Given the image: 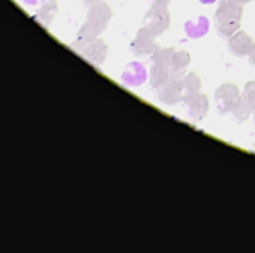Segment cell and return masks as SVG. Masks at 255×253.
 <instances>
[{
  "instance_id": "8",
  "label": "cell",
  "mask_w": 255,
  "mask_h": 253,
  "mask_svg": "<svg viewBox=\"0 0 255 253\" xmlns=\"http://www.w3.org/2000/svg\"><path fill=\"white\" fill-rule=\"evenodd\" d=\"M155 2L159 3V5H167V3L170 2V0H155Z\"/></svg>"
},
{
  "instance_id": "3",
  "label": "cell",
  "mask_w": 255,
  "mask_h": 253,
  "mask_svg": "<svg viewBox=\"0 0 255 253\" xmlns=\"http://www.w3.org/2000/svg\"><path fill=\"white\" fill-rule=\"evenodd\" d=\"M230 50L237 54V56H243L248 54L251 51L255 50V44L251 41V38L245 33V32H239L230 42Z\"/></svg>"
},
{
  "instance_id": "1",
  "label": "cell",
  "mask_w": 255,
  "mask_h": 253,
  "mask_svg": "<svg viewBox=\"0 0 255 253\" xmlns=\"http://www.w3.org/2000/svg\"><path fill=\"white\" fill-rule=\"evenodd\" d=\"M146 21H147V29L153 35H161L162 32H165L167 27L170 26V15L165 5L155 3L152 9L147 12Z\"/></svg>"
},
{
  "instance_id": "5",
  "label": "cell",
  "mask_w": 255,
  "mask_h": 253,
  "mask_svg": "<svg viewBox=\"0 0 255 253\" xmlns=\"http://www.w3.org/2000/svg\"><path fill=\"white\" fill-rule=\"evenodd\" d=\"M189 105H195V108L192 106L191 111H189V114H191L192 117H195V118H201V117L207 112V106H209L207 97H204V96H201V94H194V97L191 99Z\"/></svg>"
},
{
  "instance_id": "7",
  "label": "cell",
  "mask_w": 255,
  "mask_h": 253,
  "mask_svg": "<svg viewBox=\"0 0 255 253\" xmlns=\"http://www.w3.org/2000/svg\"><path fill=\"white\" fill-rule=\"evenodd\" d=\"M171 60H173V51L171 50H161L153 56L155 65L168 66V65H171Z\"/></svg>"
},
{
  "instance_id": "9",
  "label": "cell",
  "mask_w": 255,
  "mask_h": 253,
  "mask_svg": "<svg viewBox=\"0 0 255 253\" xmlns=\"http://www.w3.org/2000/svg\"><path fill=\"white\" fill-rule=\"evenodd\" d=\"M233 2H236V3H248V2H251V0H233Z\"/></svg>"
},
{
  "instance_id": "6",
  "label": "cell",
  "mask_w": 255,
  "mask_h": 253,
  "mask_svg": "<svg viewBox=\"0 0 255 253\" xmlns=\"http://www.w3.org/2000/svg\"><path fill=\"white\" fill-rule=\"evenodd\" d=\"M170 78V74L167 71V66L162 65H155L153 72H152V84L153 87H161L164 85Z\"/></svg>"
},
{
  "instance_id": "2",
  "label": "cell",
  "mask_w": 255,
  "mask_h": 253,
  "mask_svg": "<svg viewBox=\"0 0 255 253\" xmlns=\"http://www.w3.org/2000/svg\"><path fill=\"white\" fill-rule=\"evenodd\" d=\"M155 36L147 27L141 29L138 32V36L135 39V42L132 44V50L137 54H149L155 50Z\"/></svg>"
},
{
  "instance_id": "4",
  "label": "cell",
  "mask_w": 255,
  "mask_h": 253,
  "mask_svg": "<svg viewBox=\"0 0 255 253\" xmlns=\"http://www.w3.org/2000/svg\"><path fill=\"white\" fill-rule=\"evenodd\" d=\"M242 17V8L234 3H224L216 12L218 21H239Z\"/></svg>"
}]
</instances>
